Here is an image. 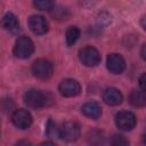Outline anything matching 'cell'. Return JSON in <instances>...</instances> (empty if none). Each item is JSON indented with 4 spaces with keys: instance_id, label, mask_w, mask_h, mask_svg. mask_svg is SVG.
I'll use <instances>...</instances> for the list:
<instances>
[{
    "instance_id": "cell-1",
    "label": "cell",
    "mask_w": 146,
    "mask_h": 146,
    "mask_svg": "<svg viewBox=\"0 0 146 146\" xmlns=\"http://www.w3.org/2000/svg\"><path fill=\"white\" fill-rule=\"evenodd\" d=\"M24 103L31 108H41L44 106H50L55 102V97L50 92H42L40 90L31 89L24 94Z\"/></svg>"
},
{
    "instance_id": "cell-2",
    "label": "cell",
    "mask_w": 146,
    "mask_h": 146,
    "mask_svg": "<svg viewBox=\"0 0 146 146\" xmlns=\"http://www.w3.org/2000/svg\"><path fill=\"white\" fill-rule=\"evenodd\" d=\"M34 51V43L29 36H19L14 46V55L18 58H29Z\"/></svg>"
},
{
    "instance_id": "cell-3",
    "label": "cell",
    "mask_w": 146,
    "mask_h": 146,
    "mask_svg": "<svg viewBox=\"0 0 146 146\" xmlns=\"http://www.w3.org/2000/svg\"><path fill=\"white\" fill-rule=\"evenodd\" d=\"M79 58H80L81 63L88 67L97 66L100 63L99 51L91 46H87V47H83L82 49H80L79 50Z\"/></svg>"
},
{
    "instance_id": "cell-4",
    "label": "cell",
    "mask_w": 146,
    "mask_h": 146,
    "mask_svg": "<svg viewBox=\"0 0 146 146\" xmlns=\"http://www.w3.org/2000/svg\"><path fill=\"white\" fill-rule=\"evenodd\" d=\"M52 64L44 58H39L32 64V73L40 80H47L52 75Z\"/></svg>"
},
{
    "instance_id": "cell-5",
    "label": "cell",
    "mask_w": 146,
    "mask_h": 146,
    "mask_svg": "<svg viewBox=\"0 0 146 146\" xmlns=\"http://www.w3.org/2000/svg\"><path fill=\"white\" fill-rule=\"evenodd\" d=\"M136 123H137L136 115L131 112L122 111L115 115V124L120 130L130 131L136 127Z\"/></svg>"
},
{
    "instance_id": "cell-6",
    "label": "cell",
    "mask_w": 146,
    "mask_h": 146,
    "mask_svg": "<svg viewBox=\"0 0 146 146\" xmlns=\"http://www.w3.org/2000/svg\"><path fill=\"white\" fill-rule=\"evenodd\" d=\"M80 137V128L73 121H66L59 128V138L65 141H75Z\"/></svg>"
},
{
    "instance_id": "cell-7",
    "label": "cell",
    "mask_w": 146,
    "mask_h": 146,
    "mask_svg": "<svg viewBox=\"0 0 146 146\" xmlns=\"http://www.w3.org/2000/svg\"><path fill=\"white\" fill-rule=\"evenodd\" d=\"M58 90L64 97H75L81 92V86L74 79H65L59 83Z\"/></svg>"
},
{
    "instance_id": "cell-8",
    "label": "cell",
    "mask_w": 146,
    "mask_h": 146,
    "mask_svg": "<svg viewBox=\"0 0 146 146\" xmlns=\"http://www.w3.org/2000/svg\"><path fill=\"white\" fill-rule=\"evenodd\" d=\"M11 121L17 128L27 129L32 124L33 120H32V115L29 111H26L24 108H18V110L14 111V113L11 115Z\"/></svg>"
},
{
    "instance_id": "cell-9",
    "label": "cell",
    "mask_w": 146,
    "mask_h": 146,
    "mask_svg": "<svg viewBox=\"0 0 146 146\" xmlns=\"http://www.w3.org/2000/svg\"><path fill=\"white\" fill-rule=\"evenodd\" d=\"M29 27L30 30L36 34V35H42L48 32L49 25L46 18L41 15H32L29 18Z\"/></svg>"
},
{
    "instance_id": "cell-10",
    "label": "cell",
    "mask_w": 146,
    "mask_h": 146,
    "mask_svg": "<svg viewBox=\"0 0 146 146\" xmlns=\"http://www.w3.org/2000/svg\"><path fill=\"white\" fill-rule=\"evenodd\" d=\"M107 68L113 74H121L125 68V60L119 54H110L106 59Z\"/></svg>"
},
{
    "instance_id": "cell-11",
    "label": "cell",
    "mask_w": 146,
    "mask_h": 146,
    "mask_svg": "<svg viewBox=\"0 0 146 146\" xmlns=\"http://www.w3.org/2000/svg\"><path fill=\"white\" fill-rule=\"evenodd\" d=\"M103 100L110 106H117L122 103L123 96L116 88H107L103 94Z\"/></svg>"
},
{
    "instance_id": "cell-12",
    "label": "cell",
    "mask_w": 146,
    "mask_h": 146,
    "mask_svg": "<svg viewBox=\"0 0 146 146\" xmlns=\"http://www.w3.org/2000/svg\"><path fill=\"white\" fill-rule=\"evenodd\" d=\"M0 25L2 26V29H5L10 33H17L19 31V22L13 13H7L1 18Z\"/></svg>"
},
{
    "instance_id": "cell-13",
    "label": "cell",
    "mask_w": 146,
    "mask_h": 146,
    "mask_svg": "<svg viewBox=\"0 0 146 146\" xmlns=\"http://www.w3.org/2000/svg\"><path fill=\"white\" fill-rule=\"evenodd\" d=\"M81 111H82V113L86 116H88L90 119H98L102 115V107L96 102H88V103H86L82 106Z\"/></svg>"
},
{
    "instance_id": "cell-14",
    "label": "cell",
    "mask_w": 146,
    "mask_h": 146,
    "mask_svg": "<svg viewBox=\"0 0 146 146\" xmlns=\"http://www.w3.org/2000/svg\"><path fill=\"white\" fill-rule=\"evenodd\" d=\"M129 103L135 107H144L146 105V96L143 90H133L129 95Z\"/></svg>"
},
{
    "instance_id": "cell-15",
    "label": "cell",
    "mask_w": 146,
    "mask_h": 146,
    "mask_svg": "<svg viewBox=\"0 0 146 146\" xmlns=\"http://www.w3.org/2000/svg\"><path fill=\"white\" fill-rule=\"evenodd\" d=\"M79 36H80V30H79V27L78 26H70L66 30V34H65L67 46L74 44L76 42V40L79 39Z\"/></svg>"
},
{
    "instance_id": "cell-16",
    "label": "cell",
    "mask_w": 146,
    "mask_h": 146,
    "mask_svg": "<svg viewBox=\"0 0 146 146\" xmlns=\"http://www.w3.org/2000/svg\"><path fill=\"white\" fill-rule=\"evenodd\" d=\"M51 16L56 19H59V21H63V19H67V17L70 16V13L66 8L64 7H52L51 9Z\"/></svg>"
},
{
    "instance_id": "cell-17",
    "label": "cell",
    "mask_w": 146,
    "mask_h": 146,
    "mask_svg": "<svg viewBox=\"0 0 146 146\" xmlns=\"http://www.w3.org/2000/svg\"><path fill=\"white\" fill-rule=\"evenodd\" d=\"M33 5L39 10H50L55 6V2L54 0H33Z\"/></svg>"
},
{
    "instance_id": "cell-18",
    "label": "cell",
    "mask_w": 146,
    "mask_h": 146,
    "mask_svg": "<svg viewBox=\"0 0 146 146\" xmlns=\"http://www.w3.org/2000/svg\"><path fill=\"white\" fill-rule=\"evenodd\" d=\"M47 133L49 137H59V129L51 119H49L47 123Z\"/></svg>"
},
{
    "instance_id": "cell-19",
    "label": "cell",
    "mask_w": 146,
    "mask_h": 146,
    "mask_svg": "<svg viewBox=\"0 0 146 146\" xmlns=\"http://www.w3.org/2000/svg\"><path fill=\"white\" fill-rule=\"evenodd\" d=\"M97 23L102 26V25H107L111 23V16L110 14H107L106 11H103L100 13L98 16H97Z\"/></svg>"
},
{
    "instance_id": "cell-20",
    "label": "cell",
    "mask_w": 146,
    "mask_h": 146,
    "mask_svg": "<svg viewBox=\"0 0 146 146\" xmlns=\"http://www.w3.org/2000/svg\"><path fill=\"white\" fill-rule=\"evenodd\" d=\"M111 143L114 146H122V145H128L129 144V141L121 135H114L112 137V141Z\"/></svg>"
},
{
    "instance_id": "cell-21",
    "label": "cell",
    "mask_w": 146,
    "mask_h": 146,
    "mask_svg": "<svg viewBox=\"0 0 146 146\" xmlns=\"http://www.w3.org/2000/svg\"><path fill=\"white\" fill-rule=\"evenodd\" d=\"M145 78H146L145 73H143V74H141V76L139 78V86H140V88H141V90H143V91H145V90H146V84H145Z\"/></svg>"
},
{
    "instance_id": "cell-22",
    "label": "cell",
    "mask_w": 146,
    "mask_h": 146,
    "mask_svg": "<svg viewBox=\"0 0 146 146\" xmlns=\"http://www.w3.org/2000/svg\"><path fill=\"white\" fill-rule=\"evenodd\" d=\"M145 46L146 44H143V49H141V57L145 59Z\"/></svg>"
}]
</instances>
